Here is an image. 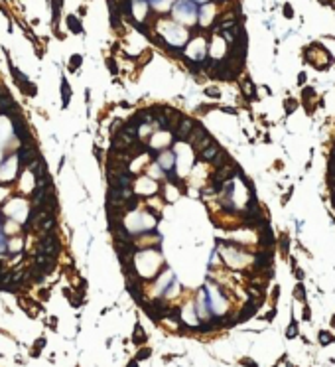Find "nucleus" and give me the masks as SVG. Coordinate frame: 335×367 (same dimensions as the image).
Listing matches in <instances>:
<instances>
[{
    "label": "nucleus",
    "mask_w": 335,
    "mask_h": 367,
    "mask_svg": "<svg viewBox=\"0 0 335 367\" xmlns=\"http://www.w3.org/2000/svg\"><path fill=\"white\" fill-rule=\"evenodd\" d=\"M193 126H195L193 121H189V118H181V121L176 125V138L177 140H185L187 136H189V132L193 130Z\"/></svg>",
    "instance_id": "obj_1"
},
{
    "label": "nucleus",
    "mask_w": 335,
    "mask_h": 367,
    "mask_svg": "<svg viewBox=\"0 0 335 367\" xmlns=\"http://www.w3.org/2000/svg\"><path fill=\"white\" fill-rule=\"evenodd\" d=\"M219 144L217 142H213V144H209L207 148H203L201 150V154H199V160H203V162H213V158L217 156V152H219Z\"/></svg>",
    "instance_id": "obj_2"
},
{
    "label": "nucleus",
    "mask_w": 335,
    "mask_h": 367,
    "mask_svg": "<svg viewBox=\"0 0 335 367\" xmlns=\"http://www.w3.org/2000/svg\"><path fill=\"white\" fill-rule=\"evenodd\" d=\"M30 170H32V174H34L36 180H41V178H46V162H44V158H37L36 162H32V164H30Z\"/></svg>",
    "instance_id": "obj_3"
},
{
    "label": "nucleus",
    "mask_w": 335,
    "mask_h": 367,
    "mask_svg": "<svg viewBox=\"0 0 335 367\" xmlns=\"http://www.w3.org/2000/svg\"><path fill=\"white\" fill-rule=\"evenodd\" d=\"M207 130H205V128L201 126V125H195V126H193V130L189 132V138H187V140H189V144H191V146H195V144L199 142V140H203L205 136H207Z\"/></svg>",
    "instance_id": "obj_4"
},
{
    "label": "nucleus",
    "mask_w": 335,
    "mask_h": 367,
    "mask_svg": "<svg viewBox=\"0 0 335 367\" xmlns=\"http://www.w3.org/2000/svg\"><path fill=\"white\" fill-rule=\"evenodd\" d=\"M109 2V8H111V24L112 28H120V8L115 0H107Z\"/></svg>",
    "instance_id": "obj_5"
},
{
    "label": "nucleus",
    "mask_w": 335,
    "mask_h": 367,
    "mask_svg": "<svg viewBox=\"0 0 335 367\" xmlns=\"http://www.w3.org/2000/svg\"><path fill=\"white\" fill-rule=\"evenodd\" d=\"M156 158H158V162L162 164V168H164L166 172L174 168V160H176V156L172 154V152H160V156H156Z\"/></svg>",
    "instance_id": "obj_6"
},
{
    "label": "nucleus",
    "mask_w": 335,
    "mask_h": 367,
    "mask_svg": "<svg viewBox=\"0 0 335 367\" xmlns=\"http://www.w3.org/2000/svg\"><path fill=\"white\" fill-rule=\"evenodd\" d=\"M270 261H272V253L266 251V253H262V255L256 257L255 267H256V268H268V267H270Z\"/></svg>",
    "instance_id": "obj_7"
},
{
    "label": "nucleus",
    "mask_w": 335,
    "mask_h": 367,
    "mask_svg": "<svg viewBox=\"0 0 335 367\" xmlns=\"http://www.w3.org/2000/svg\"><path fill=\"white\" fill-rule=\"evenodd\" d=\"M61 99H63V107H67L69 99H71V89H69V83L65 81V77L61 79Z\"/></svg>",
    "instance_id": "obj_8"
},
{
    "label": "nucleus",
    "mask_w": 335,
    "mask_h": 367,
    "mask_svg": "<svg viewBox=\"0 0 335 367\" xmlns=\"http://www.w3.org/2000/svg\"><path fill=\"white\" fill-rule=\"evenodd\" d=\"M67 24H69V30L73 32V34H81L83 32V28H81V22L77 20V16H67Z\"/></svg>",
    "instance_id": "obj_9"
},
{
    "label": "nucleus",
    "mask_w": 335,
    "mask_h": 367,
    "mask_svg": "<svg viewBox=\"0 0 335 367\" xmlns=\"http://www.w3.org/2000/svg\"><path fill=\"white\" fill-rule=\"evenodd\" d=\"M132 342L134 343H144L146 342V334L142 332V328H140V324H136V330H134V336H132Z\"/></svg>",
    "instance_id": "obj_10"
},
{
    "label": "nucleus",
    "mask_w": 335,
    "mask_h": 367,
    "mask_svg": "<svg viewBox=\"0 0 335 367\" xmlns=\"http://www.w3.org/2000/svg\"><path fill=\"white\" fill-rule=\"evenodd\" d=\"M223 162H229V154H227L225 150H219L217 156L213 158V164L217 166V168H221V166H223Z\"/></svg>",
    "instance_id": "obj_11"
},
{
    "label": "nucleus",
    "mask_w": 335,
    "mask_h": 367,
    "mask_svg": "<svg viewBox=\"0 0 335 367\" xmlns=\"http://www.w3.org/2000/svg\"><path fill=\"white\" fill-rule=\"evenodd\" d=\"M22 85V91L26 95H30V97H36V93H37V87L34 83H30V81H24V83H20Z\"/></svg>",
    "instance_id": "obj_12"
},
{
    "label": "nucleus",
    "mask_w": 335,
    "mask_h": 367,
    "mask_svg": "<svg viewBox=\"0 0 335 367\" xmlns=\"http://www.w3.org/2000/svg\"><path fill=\"white\" fill-rule=\"evenodd\" d=\"M81 61H83V57H81V55H77V53H75V55H71V63H69V69H71V71H75V69L81 65Z\"/></svg>",
    "instance_id": "obj_13"
},
{
    "label": "nucleus",
    "mask_w": 335,
    "mask_h": 367,
    "mask_svg": "<svg viewBox=\"0 0 335 367\" xmlns=\"http://www.w3.org/2000/svg\"><path fill=\"white\" fill-rule=\"evenodd\" d=\"M61 2H63V0H53V24H57V16H59Z\"/></svg>",
    "instance_id": "obj_14"
},
{
    "label": "nucleus",
    "mask_w": 335,
    "mask_h": 367,
    "mask_svg": "<svg viewBox=\"0 0 335 367\" xmlns=\"http://www.w3.org/2000/svg\"><path fill=\"white\" fill-rule=\"evenodd\" d=\"M120 126H122V118H115V121L111 122V134H116Z\"/></svg>",
    "instance_id": "obj_15"
},
{
    "label": "nucleus",
    "mask_w": 335,
    "mask_h": 367,
    "mask_svg": "<svg viewBox=\"0 0 335 367\" xmlns=\"http://www.w3.org/2000/svg\"><path fill=\"white\" fill-rule=\"evenodd\" d=\"M44 345H46V339L40 338V339H37V343H36V349H32V355H37V353H40V349L44 347Z\"/></svg>",
    "instance_id": "obj_16"
},
{
    "label": "nucleus",
    "mask_w": 335,
    "mask_h": 367,
    "mask_svg": "<svg viewBox=\"0 0 335 367\" xmlns=\"http://www.w3.org/2000/svg\"><path fill=\"white\" fill-rule=\"evenodd\" d=\"M107 67H109L111 73H116V71H118V69H116V63H115V59H112V57L107 59Z\"/></svg>",
    "instance_id": "obj_17"
},
{
    "label": "nucleus",
    "mask_w": 335,
    "mask_h": 367,
    "mask_svg": "<svg viewBox=\"0 0 335 367\" xmlns=\"http://www.w3.org/2000/svg\"><path fill=\"white\" fill-rule=\"evenodd\" d=\"M245 95L248 97V99H252V97H255V91H252V85L248 83V81L245 83Z\"/></svg>",
    "instance_id": "obj_18"
},
{
    "label": "nucleus",
    "mask_w": 335,
    "mask_h": 367,
    "mask_svg": "<svg viewBox=\"0 0 335 367\" xmlns=\"http://www.w3.org/2000/svg\"><path fill=\"white\" fill-rule=\"evenodd\" d=\"M148 355H150V349H142V352H138V355H136V361L148 359Z\"/></svg>",
    "instance_id": "obj_19"
},
{
    "label": "nucleus",
    "mask_w": 335,
    "mask_h": 367,
    "mask_svg": "<svg viewBox=\"0 0 335 367\" xmlns=\"http://www.w3.org/2000/svg\"><path fill=\"white\" fill-rule=\"evenodd\" d=\"M294 109H296V101L288 99V101H286V113H288V115H290V113L294 111Z\"/></svg>",
    "instance_id": "obj_20"
},
{
    "label": "nucleus",
    "mask_w": 335,
    "mask_h": 367,
    "mask_svg": "<svg viewBox=\"0 0 335 367\" xmlns=\"http://www.w3.org/2000/svg\"><path fill=\"white\" fill-rule=\"evenodd\" d=\"M6 239H4V233H2V231H0V253H4V251H6Z\"/></svg>",
    "instance_id": "obj_21"
},
{
    "label": "nucleus",
    "mask_w": 335,
    "mask_h": 367,
    "mask_svg": "<svg viewBox=\"0 0 335 367\" xmlns=\"http://www.w3.org/2000/svg\"><path fill=\"white\" fill-rule=\"evenodd\" d=\"M320 339H321V343H329V342H331L329 334H325V332H321V334H320Z\"/></svg>",
    "instance_id": "obj_22"
},
{
    "label": "nucleus",
    "mask_w": 335,
    "mask_h": 367,
    "mask_svg": "<svg viewBox=\"0 0 335 367\" xmlns=\"http://www.w3.org/2000/svg\"><path fill=\"white\" fill-rule=\"evenodd\" d=\"M298 334V328H296V322H292V328L288 330V338H292V336H296Z\"/></svg>",
    "instance_id": "obj_23"
},
{
    "label": "nucleus",
    "mask_w": 335,
    "mask_h": 367,
    "mask_svg": "<svg viewBox=\"0 0 335 367\" xmlns=\"http://www.w3.org/2000/svg\"><path fill=\"white\" fill-rule=\"evenodd\" d=\"M284 16H286V18H292V16H294V12H292V8H290V4H286V6H284Z\"/></svg>",
    "instance_id": "obj_24"
},
{
    "label": "nucleus",
    "mask_w": 335,
    "mask_h": 367,
    "mask_svg": "<svg viewBox=\"0 0 335 367\" xmlns=\"http://www.w3.org/2000/svg\"><path fill=\"white\" fill-rule=\"evenodd\" d=\"M205 93H207V95H211V97H219V91L215 89V87H209V89H205Z\"/></svg>",
    "instance_id": "obj_25"
},
{
    "label": "nucleus",
    "mask_w": 335,
    "mask_h": 367,
    "mask_svg": "<svg viewBox=\"0 0 335 367\" xmlns=\"http://www.w3.org/2000/svg\"><path fill=\"white\" fill-rule=\"evenodd\" d=\"M335 174V158L331 156V160H329V176Z\"/></svg>",
    "instance_id": "obj_26"
},
{
    "label": "nucleus",
    "mask_w": 335,
    "mask_h": 367,
    "mask_svg": "<svg viewBox=\"0 0 335 367\" xmlns=\"http://www.w3.org/2000/svg\"><path fill=\"white\" fill-rule=\"evenodd\" d=\"M296 296H298L300 300H304V286H298V288H296Z\"/></svg>",
    "instance_id": "obj_27"
},
{
    "label": "nucleus",
    "mask_w": 335,
    "mask_h": 367,
    "mask_svg": "<svg viewBox=\"0 0 335 367\" xmlns=\"http://www.w3.org/2000/svg\"><path fill=\"white\" fill-rule=\"evenodd\" d=\"M41 300H47V298H50V290H41Z\"/></svg>",
    "instance_id": "obj_28"
},
{
    "label": "nucleus",
    "mask_w": 335,
    "mask_h": 367,
    "mask_svg": "<svg viewBox=\"0 0 335 367\" xmlns=\"http://www.w3.org/2000/svg\"><path fill=\"white\" fill-rule=\"evenodd\" d=\"M16 249H20V241H14L12 245H10V251H16Z\"/></svg>",
    "instance_id": "obj_29"
},
{
    "label": "nucleus",
    "mask_w": 335,
    "mask_h": 367,
    "mask_svg": "<svg viewBox=\"0 0 335 367\" xmlns=\"http://www.w3.org/2000/svg\"><path fill=\"white\" fill-rule=\"evenodd\" d=\"M95 156L101 160V158H102V150H101V148H95Z\"/></svg>",
    "instance_id": "obj_30"
},
{
    "label": "nucleus",
    "mask_w": 335,
    "mask_h": 367,
    "mask_svg": "<svg viewBox=\"0 0 335 367\" xmlns=\"http://www.w3.org/2000/svg\"><path fill=\"white\" fill-rule=\"evenodd\" d=\"M4 95H8V93H6V89H4V87H0V99H2Z\"/></svg>",
    "instance_id": "obj_31"
},
{
    "label": "nucleus",
    "mask_w": 335,
    "mask_h": 367,
    "mask_svg": "<svg viewBox=\"0 0 335 367\" xmlns=\"http://www.w3.org/2000/svg\"><path fill=\"white\" fill-rule=\"evenodd\" d=\"M321 4H331V0H320Z\"/></svg>",
    "instance_id": "obj_32"
},
{
    "label": "nucleus",
    "mask_w": 335,
    "mask_h": 367,
    "mask_svg": "<svg viewBox=\"0 0 335 367\" xmlns=\"http://www.w3.org/2000/svg\"><path fill=\"white\" fill-rule=\"evenodd\" d=\"M128 367H138V365H136V361H132V363H130V365H128Z\"/></svg>",
    "instance_id": "obj_33"
},
{
    "label": "nucleus",
    "mask_w": 335,
    "mask_h": 367,
    "mask_svg": "<svg viewBox=\"0 0 335 367\" xmlns=\"http://www.w3.org/2000/svg\"><path fill=\"white\" fill-rule=\"evenodd\" d=\"M0 221H2V223H4V215H0Z\"/></svg>",
    "instance_id": "obj_34"
},
{
    "label": "nucleus",
    "mask_w": 335,
    "mask_h": 367,
    "mask_svg": "<svg viewBox=\"0 0 335 367\" xmlns=\"http://www.w3.org/2000/svg\"><path fill=\"white\" fill-rule=\"evenodd\" d=\"M333 328H335V318H333Z\"/></svg>",
    "instance_id": "obj_35"
},
{
    "label": "nucleus",
    "mask_w": 335,
    "mask_h": 367,
    "mask_svg": "<svg viewBox=\"0 0 335 367\" xmlns=\"http://www.w3.org/2000/svg\"><path fill=\"white\" fill-rule=\"evenodd\" d=\"M333 158H335V150H333Z\"/></svg>",
    "instance_id": "obj_36"
}]
</instances>
